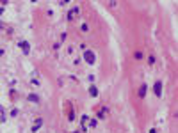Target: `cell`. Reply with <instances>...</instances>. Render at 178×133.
<instances>
[{
    "instance_id": "cell-10",
    "label": "cell",
    "mask_w": 178,
    "mask_h": 133,
    "mask_svg": "<svg viewBox=\"0 0 178 133\" xmlns=\"http://www.w3.org/2000/svg\"><path fill=\"white\" fill-rule=\"evenodd\" d=\"M75 133H84V131H82V130H80V131H75Z\"/></svg>"
},
{
    "instance_id": "cell-9",
    "label": "cell",
    "mask_w": 178,
    "mask_h": 133,
    "mask_svg": "<svg viewBox=\"0 0 178 133\" xmlns=\"http://www.w3.org/2000/svg\"><path fill=\"white\" fill-rule=\"evenodd\" d=\"M0 55H4V50H2V48H0Z\"/></svg>"
},
{
    "instance_id": "cell-7",
    "label": "cell",
    "mask_w": 178,
    "mask_h": 133,
    "mask_svg": "<svg viewBox=\"0 0 178 133\" xmlns=\"http://www.w3.org/2000/svg\"><path fill=\"white\" fill-rule=\"evenodd\" d=\"M77 12H78V9H77V7H73V9L70 11V14H68V18H70V20H73V18H75V14H77Z\"/></svg>"
},
{
    "instance_id": "cell-1",
    "label": "cell",
    "mask_w": 178,
    "mask_h": 133,
    "mask_svg": "<svg viewBox=\"0 0 178 133\" xmlns=\"http://www.w3.org/2000/svg\"><path fill=\"white\" fill-rule=\"evenodd\" d=\"M84 59H86L87 64H94V62H96V55H94L91 50H86V52H84Z\"/></svg>"
},
{
    "instance_id": "cell-4",
    "label": "cell",
    "mask_w": 178,
    "mask_h": 133,
    "mask_svg": "<svg viewBox=\"0 0 178 133\" xmlns=\"http://www.w3.org/2000/svg\"><path fill=\"white\" fill-rule=\"evenodd\" d=\"M41 124H43V121H41V119H36V122H34V126H32V131L36 133L39 128H41Z\"/></svg>"
},
{
    "instance_id": "cell-8",
    "label": "cell",
    "mask_w": 178,
    "mask_h": 133,
    "mask_svg": "<svg viewBox=\"0 0 178 133\" xmlns=\"http://www.w3.org/2000/svg\"><path fill=\"white\" fill-rule=\"evenodd\" d=\"M139 96H141V98L146 96V85H141V89H139Z\"/></svg>"
},
{
    "instance_id": "cell-2",
    "label": "cell",
    "mask_w": 178,
    "mask_h": 133,
    "mask_svg": "<svg viewBox=\"0 0 178 133\" xmlns=\"http://www.w3.org/2000/svg\"><path fill=\"white\" fill-rule=\"evenodd\" d=\"M155 96H157V98H160V96H162V84H160V82H157V84H155Z\"/></svg>"
},
{
    "instance_id": "cell-5",
    "label": "cell",
    "mask_w": 178,
    "mask_h": 133,
    "mask_svg": "<svg viewBox=\"0 0 178 133\" xmlns=\"http://www.w3.org/2000/svg\"><path fill=\"white\" fill-rule=\"evenodd\" d=\"M29 101H32V103H37L39 101V96H37V94H29V98H27Z\"/></svg>"
},
{
    "instance_id": "cell-11",
    "label": "cell",
    "mask_w": 178,
    "mask_h": 133,
    "mask_svg": "<svg viewBox=\"0 0 178 133\" xmlns=\"http://www.w3.org/2000/svg\"><path fill=\"white\" fill-rule=\"evenodd\" d=\"M150 133H157V131H155V130H151V131H150Z\"/></svg>"
},
{
    "instance_id": "cell-6",
    "label": "cell",
    "mask_w": 178,
    "mask_h": 133,
    "mask_svg": "<svg viewBox=\"0 0 178 133\" xmlns=\"http://www.w3.org/2000/svg\"><path fill=\"white\" fill-rule=\"evenodd\" d=\"M89 94H91L93 98H94V96H98V89H96L94 85H91V87H89Z\"/></svg>"
},
{
    "instance_id": "cell-3",
    "label": "cell",
    "mask_w": 178,
    "mask_h": 133,
    "mask_svg": "<svg viewBox=\"0 0 178 133\" xmlns=\"http://www.w3.org/2000/svg\"><path fill=\"white\" fill-rule=\"evenodd\" d=\"M18 46L22 48L25 53H29V50H30V46H29V43H27V41H20V43H18Z\"/></svg>"
}]
</instances>
